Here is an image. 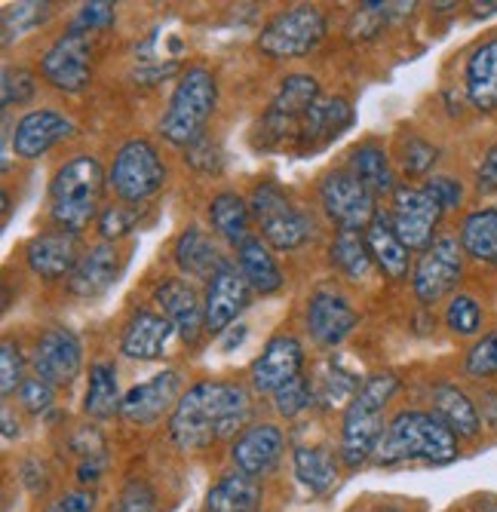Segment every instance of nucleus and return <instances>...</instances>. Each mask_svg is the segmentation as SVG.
Here are the masks:
<instances>
[{
  "instance_id": "1",
  "label": "nucleus",
  "mask_w": 497,
  "mask_h": 512,
  "mask_svg": "<svg viewBox=\"0 0 497 512\" xmlns=\"http://www.w3.org/2000/svg\"><path fill=\"white\" fill-rule=\"evenodd\" d=\"M249 393L231 381H200L178 399L169 439L182 451H203L218 439L240 436L249 421Z\"/></svg>"
},
{
  "instance_id": "2",
  "label": "nucleus",
  "mask_w": 497,
  "mask_h": 512,
  "mask_svg": "<svg viewBox=\"0 0 497 512\" xmlns=\"http://www.w3.org/2000/svg\"><path fill=\"white\" fill-rule=\"evenodd\" d=\"M461 439L451 433L433 411H399L387 424L375 460L381 467H399V463H451L458 457Z\"/></svg>"
},
{
  "instance_id": "3",
  "label": "nucleus",
  "mask_w": 497,
  "mask_h": 512,
  "mask_svg": "<svg viewBox=\"0 0 497 512\" xmlns=\"http://www.w3.org/2000/svg\"><path fill=\"white\" fill-rule=\"evenodd\" d=\"M399 390V378L393 371L369 375L353 396L341 421V460L347 470H359L369 457H375L378 442L384 436V411Z\"/></svg>"
},
{
  "instance_id": "4",
  "label": "nucleus",
  "mask_w": 497,
  "mask_h": 512,
  "mask_svg": "<svg viewBox=\"0 0 497 512\" xmlns=\"http://www.w3.org/2000/svg\"><path fill=\"white\" fill-rule=\"evenodd\" d=\"M105 191L102 163L89 154H77L62 163L50 184V212L62 230L80 234L99 215V200Z\"/></svg>"
},
{
  "instance_id": "5",
  "label": "nucleus",
  "mask_w": 497,
  "mask_h": 512,
  "mask_svg": "<svg viewBox=\"0 0 497 512\" xmlns=\"http://www.w3.org/2000/svg\"><path fill=\"white\" fill-rule=\"evenodd\" d=\"M218 105V83L215 74L203 65H194L178 80L172 99L160 117V132L166 142L188 148L197 138H203L209 117L215 114Z\"/></svg>"
},
{
  "instance_id": "6",
  "label": "nucleus",
  "mask_w": 497,
  "mask_h": 512,
  "mask_svg": "<svg viewBox=\"0 0 497 512\" xmlns=\"http://www.w3.org/2000/svg\"><path fill=\"white\" fill-rule=\"evenodd\" d=\"M252 218L261 227V237L270 249L277 252H295L313 237V221L292 206V200L283 194L280 184L261 181L249 197Z\"/></svg>"
},
{
  "instance_id": "7",
  "label": "nucleus",
  "mask_w": 497,
  "mask_h": 512,
  "mask_svg": "<svg viewBox=\"0 0 497 512\" xmlns=\"http://www.w3.org/2000/svg\"><path fill=\"white\" fill-rule=\"evenodd\" d=\"M326 13L313 4H298L270 19L258 34V50L270 59H301L326 37Z\"/></svg>"
},
{
  "instance_id": "8",
  "label": "nucleus",
  "mask_w": 497,
  "mask_h": 512,
  "mask_svg": "<svg viewBox=\"0 0 497 512\" xmlns=\"http://www.w3.org/2000/svg\"><path fill=\"white\" fill-rule=\"evenodd\" d=\"M108 184L123 203H132V206L145 203V200H151L154 194L163 191L166 163H163L160 151L151 142H145V138H132V142H126L114 154Z\"/></svg>"
},
{
  "instance_id": "9",
  "label": "nucleus",
  "mask_w": 497,
  "mask_h": 512,
  "mask_svg": "<svg viewBox=\"0 0 497 512\" xmlns=\"http://www.w3.org/2000/svg\"><path fill=\"white\" fill-rule=\"evenodd\" d=\"M442 215H445V209L436 203V197L427 188H409V184H399V188L393 191L390 224L409 252H427L439 240L436 227H439Z\"/></svg>"
},
{
  "instance_id": "10",
  "label": "nucleus",
  "mask_w": 497,
  "mask_h": 512,
  "mask_svg": "<svg viewBox=\"0 0 497 512\" xmlns=\"http://www.w3.org/2000/svg\"><path fill=\"white\" fill-rule=\"evenodd\" d=\"M40 74L62 92H83L93 80V43L80 28H68L40 59Z\"/></svg>"
},
{
  "instance_id": "11",
  "label": "nucleus",
  "mask_w": 497,
  "mask_h": 512,
  "mask_svg": "<svg viewBox=\"0 0 497 512\" xmlns=\"http://www.w3.org/2000/svg\"><path fill=\"white\" fill-rule=\"evenodd\" d=\"M464 276V249L455 237H439L415 264L412 289L421 304H439L458 289Z\"/></svg>"
},
{
  "instance_id": "12",
  "label": "nucleus",
  "mask_w": 497,
  "mask_h": 512,
  "mask_svg": "<svg viewBox=\"0 0 497 512\" xmlns=\"http://www.w3.org/2000/svg\"><path fill=\"white\" fill-rule=\"evenodd\" d=\"M320 200L326 215L341 227V230H363L375 221L378 206L375 194L359 181L350 169L344 172H329L320 184Z\"/></svg>"
},
{
  "instance_id": "13",
  "label": "nucleus",
  "mask_w": 497,
  "mask_h": 512,
  "mask_svg": "<svg viewBox=\"0 0 497 512\" xmlns=\"http://www.w3.org/2000/svg\"><path fill=\"white\" fill-rule=\"evenodd\" d=\"M252 301V286L243 276L240 267L224 264L212 279L203 298V313H206V332L209 335H221L231 329V322L249 307Z\"/></svg>"
},
{
  "instance_id": "14",
  "label": "nucleus",
  "mask_w": 497,
  "mask_h": 512,
  "mask_svg": "<svg viewBox=\"0 0 497 512\" xmlns=\"http://www.w3.org/2000/svg\"><path fill=\"white\" fill-rule=\"evenodd\" d=\"M34 375L53 387H68L80 375L83 365V344L71 329H50L43 332L34 347Z\"/></svg>"
},
{
  "instance_id": "15",
  "label": "nucleus",
  "mask_w": 497,
  "mask_h": 512,
  "mask_svg": "<svg viewBox=\"0 0 497 512\" xmlns=\"http://www.w3.org/2000/svg\"><path fill=\"white\" fill-rule=\"evenodd\" d=\"M178 390H182V378L178 371H160L151 381L145 384H135L120 405L123 421L135 424V427H154L166 411H175L178 405Z\"/></svg>"
},
{
  "instance_id": "16",
  "label": "nucleus",
  "mask_w": 497,
  "mask_h": 512,
  "mask_svg": "<svg viewBox=\"0 0 497 512\" xmlns=\"http://www.w3.org/2000/svg\"><path fill=\"white\" fill-rule=\"evenodd\" d=\"M356 310L335 289H316L307 301V332L320 347H338L356 329Z\"/></svg>"
},
{
  "instance_id": "17",
  "label": "nucleus",
  "mask_w": 497,
  "mask_h": 512,
  "mask_svg": "<svg viewBox=\"0 0 497 512\" xmlns=\"http://www.w3.org/2000/svg\"><path fill=\"white\" fill-rule=\"evenodd\" d=\"M283 448H286V439H283V430L274 427V424H252L246 427L237 439H234V448H231V457H234V467L252 479H264L267 473L277 470V463L283 457Z\"/></svg>"
},
{
  "instance_id": "18",
  "label": "nucleus",
  "mask_w": 497,
  "mask_h": 512,
  "mask_svg": "<svg viewBox=\"0 0 497 512\" xmlns=\"http://www.w3.org/2000/svg\"><path fill=\"white\" fill-rule=\"evenodd\" d=\"M304 368V347L292 335L270 338L261 356L252 362V387L258 393H277L283 384L301 375Z\"/></svg>"
},
{
  "instance_id": "19",
  "label": "nucleus",
  "mask_w": 497,
  "mask_h": 512,
  "mask_svg": "<svg viewBox=\"0 0 497 512\" xmlns=\"http://www.w3.org/2000/svg\"><path fill=\"white\" fill-rule=\"evenodd\" d=\"M83 252H80V237L71 234V230H47V234H37L28 246H25V261L31 267V273H37L40 279H62L71 276L74 267L80 264Z\"/></svg>"
},
{
  "instance_id": "20",
  "label": "nucleus",
  "mask_w": 497,
  "mask_h": 512,
  "mask_svg": "<svg viewBox=\"0 0 497 512\" xmlns=\"http://www.w3.org/2000/svg\"><path fill=\"white\" fill-rule=\"evenodd\" d=\"M74 132V123L53 111V108H40V111H28L19 123H16V132H13V151L16 157L22 160H37L47 151H53L59 142Z\"/></svg>"
},
{
  "instance_id": "21",
  "label": "nucleus",
  "mask_w": 497,
  "mask_h": 512,
  "mask_svg": "<svg viewBox=\"0 0 497 512\" xmlns=\"http://www.w3.org/2000/svg\"><path fill=\"white\" fill-rule=\"evenodd\" d=\"M154 301L160 304L163 316L175 325L182 341L197 344L200 332L206 329V313L200 304V295L185 283V279H163L154 289Z\"/></svg>"
},
{
  "instance_id": "22",
  "label": "nucleus",
  "mask_w": 497,
  "mask_h": 512,
  "mask_svg": "<svg viewBox=\"0 0 497 512\" xmlns=\"http://www.w3.org/2000/svg\"><path fill=\"white\" fill-rule=\"evenodd\" d=\"M120 267H123L120 249L114 243H99L89 252H83L80 264L68 276V289L77 298H99L117 283Z\"/></svg>"
},
{
  "instance_id": "23",
  "label": "nucleus",
  "mask_w": 497,
  "mask_h": 512,
  "mask_svg": "<svg viewBox=\"0 0 497 512\" xmlns=\"http://www.w3.org/2000/svg\"><path fill=\"white\" fill-rule=\"evenodd\" d=\"M172 329L175 325L160 316V313H151V310H139L123 329V341H120V350L123 356L129 359H139V362H154L166 353V344L172 338Z\"/></svg>"
},
{
  "instance_id": "24",
  "label": "nucleus",
  "mask_w": 497,
  "mask_h": 512,
  "mask_svg": "<svg viewBox=\"0 0 497 512\" xmlns=\"http://www.w3.org/2000/svg\"><path fill=\"white\" fill-rule=\"evenodd\" d=\"M350 123H353L350 102H344V99H320L301 120L298 151H320V148H326L329 142H335V138Z\"/></svg>"
},
{
  "instance_id": "25",
  "label": "nucleus",
  "mask_w": 497,
  "mask_h": 512,
  "mask_svg": "<svg viewBox=\"0 0 497 512\" xmlns=\"http://www.w3.org/2000/svg\"><path fill=\"white\" fill-rule=\"evenodd\" d=\"M464 86H467V99L476 111L482 114L497 111V37L482 40L470 53Z\"/></svg>"
},
{
  "instance_id": "26",
  "label": "nucleus",
  "mask_w": 497,
  "mask_h": 512,
  "mask_svg": "<svg viewBox=\"0 0 497 512\" xmlns=\"http://www.w3.org/2000/svg\"><path fill=\"white\" fill-rule=\"evenodd\" d=\"M433 414L455 433L458 439H479L482 433V417L476 402L455 384H439L433 390Z\"/></svg>"
},
{
  "instance_id": "27",
  "label": "nucleus",
  "mask_w": 497,
  "mask_h": 512,
  "mask_svg": "<svg viewBox=\"0 0 497 512\" xmlns=\"http://www.w3.org/2000/svg\"><path fill=\"white\" fill-rule=\"evenodd\" d=\"M172 255H175L178 270L188 273L191 279H212L224 264H228V261H224V255H221V249L212 243V237L206 234V230H200V227L182 230L178 240H175Z\"/></svg>"
},
{
  "instance_id": "28",
  "label": "nucleus",
  "mask_w": 497,
  "mask_h": 512,
  "mask_svg": "<svg viewBox=\"0 0 497 512\" xmlns=\"http://www.w3.org/2000/svg\"><path fill=\"white\" fill-rule=\"evenodd\" d=\"M209 221H212L215 234L224 243H228V246H234V249H240L243 243L252 240V209L234 191H221V194L212 197V203H209Z\"/></svg>"
},
{
  "instance_id": "29",
  "label": "nucleus",
  "mask_w": 497,
  "mask_h": 512,
  "mask_svg": "<svg viewBox=\"0 0 497 512\" xmlns=\"http://www.w3.org/2000/svg\"><path fill=\"white\" fill-rule=\"evenodd\" d=\"M206 512H261V485L246 473L221 476L206 494Z\"/></svg>"
},
{
  "instance_id": "30",
  "label": "nucleus",
  "mask_w": 497,
  "mask_h": 512,
  "mask_svg": "<svg viewBox=\"0 0 497 512\" xmlns=\"http://www.w3.org/2000/svg\"><path fill=\"white\" fill-rule=\"evenodd\" d=\"M366 243L372 252V261L390 276V279H405L409 276V249L402 246L396 230L387 215H375V221L366 227Z\"/></svg>"
},
{
  "instance_id": "31",
  "label": "nucleus",
  "mask_w": 497,
  "mask_h": 512,
  "mask_svg": "<svg viewBox=\"0 0 497 512\" xmlns=\"http://www.w3.org/2000/svg\"><path fill=\"white\" fill-rule=\"evenodd\" d=\"M237 267L243 270L252 292H258V295H274L283 289V270H280L277 258L270 255V249L255 237L237 249Z\"/></svg>"
},
{
  "instance_id": "32",
  "label": "nucleus",
  "mask_w": 497,
  "mask_h": 512,
  "mask_svg": "<svg viewBox=\"0 0 497 512\" xmlns=\"http://www.w3.org/2000/svg\"><path fill=\"white\" fill-rule=\"evenodd\" d=\"M123 396H120V384H117V365L114 362H96L89 368V387H86V399H83V411L96 421H108V417L120 414Z\"/></svg>"
},
{
  "instance_id": "33",
  "label": "nucleus",
  "mask_w": 497,
  "mask_h": 512,
  "mask_svg": "<svg viewBox=\"0 0 497 512\" xmlns=\"http://www.w3.org/2000/svg\"><path fill=\"white\" fill-rule=\"evenodd\" d=\"M461 249L473 261L497 267V209H476L461 221Z\"/></svg>"
},
{
  "instance_id": "34",
  "label": "nucleus",
  "mask_w": 497,
  "mask_h": 512,
  "mask_svg": "<svg viewBox=\"0 0 497 512\" xmlns=\"http://www.w3.org/2000/svg\"><path fill=\"white\" fill-rule=\"evenodd\" d=\"M323 96H320V83H316V77H310V74H289L283 83H280V89H277V96H274V102H270V114L274 117H283V120H295V123H301L304 120V114L320 102Z\"/></svg>"
},
{
  "instance_id": "35",
  "label": "nucleus",
  "mask_w": 497,
  "mask_h": 512,
  "mask_svg": "<svg viewBox=\"0 0 497 512\" xmlns=\"http://www.w3.org/2000/svg\"><path fill=\"white\" fill-rule=\"evenodd\" d=\"M350 172L366 184V188L378 197V194H390L396 191L399 184L393 178V166H390V157L381 145L375 142H366L350 151Z\"/></svg>"
},
{
  "instance_id": "36",
  "label": "nucleus",
  "mask_w": 497,
  "mask_h": 512,
  "mask_svg": "<svg viewBox=\"0 0 497 512\" xmlns=\"http://www.w3.org/2000/svg\"><path fill=\"white\" fill-rule=\"evenodd\" d=\"M295 476L310 494H326L338 482V460L329 448H295L292 454Z\"/></svg>"
},
{
  "instance_id": "37",
  "label": "nucleus",
  "mask_w": 497,
  "mask_h": 512,
  "mask_svg": "<svg viewBox=\"0 0 497 512\" xmlns=\"http://www.w3.org/2000/svg\"><path fill=\"white\" fill-rule=\"evenodd\" d=\"M332 264L347 276L353 283L359 279H366L372 273V252H369V243H366V234L363 230H338L335 240H332Z\"/></svg>"
},
{
  "instance_id": "38",
  "label": "nucleus",
  "mask_w": 497,
  "mask_h": 512,
  "mask_svg": "<svg viewBox=\"0 0 497 512\" xmlns=\"http://www.w3.org/2000/svg\"><path fill=\"white\" fill-rule=\"evenodd\" d=\"M359 378H353V375H347L344 368H338L335 362H329L326 365V375L323 378H316V384H313V402H323L326 408H332V405H350L353 402V396L359 393Z\"/></svg>"
},
{
  "instance_id": "39",
  "label": "nucleus",
  "mask_w": 497,
  "mask_h": 512,
  "mask_svg": "<svg viewBox=\"0 0 497 512\" xmlns=\"http://www.w3.org/2000/svg\"><path fill=\"white\" fill-rule=\"evenodd\" d=\"M482 322H485V313L473 295H467V292L451 295V301L445 307V325L451 332L461 335V338H473L482 332Z\"/></svg>"
},
{
  "instance_id": "40",
  "label": "nucleus",
  "mask_w": 497,
  "mask_h": 512,
  "mask_svg": "<svg viewBox=\"0 0 497 512\" xmlns=\"http://www.w3.org/2000/svg\"><path fill=\"white\" fill-rule=\"evenodd\" d=\"M53 16V4H13L4 10V43L10 46L13 40L25 37L37 25H43Z\"/></svg>"
},
{
  "instance_id": "41",
  "label": "nucleus",
  "mask_w": 497,
  "mask_h": 512,
  "mask_svg": "<svg viewBox=\"0 0 497 512\" xmlns=\"http://www.w3.org/2000/svg\"><path fill=\"white\" fill-rule=\"evenodd\" d=\"M270 396H274V408L280 417H298L301 411L313 405V384L304 375H298Z\"/></svg>"
},
{
  "instance_id": "42",
  "label": "nucleus",
  "mask_w": 497,
  "mask_h": 512,
  "mask_svg": "<svg viewBox=\"0 0 497 512\" xmlns=\"http://www.w3.org/2000/svg\"><path fill=\"white\" fill-rule=\"evenodd\" d=\"M135 224H139V209L132 203H117L99 215V234L105 237V243H111V240L126 237L129 230H135Z\"/></svg>"
},
{
  "instance_id": "43",
  "label": "nucleus",
  "mask_w": 497,
  "mask_h": 512,
  "mask_svg": "<svg viewBox=\"0 0 497 512\" xmlns=\"http://www.w3.org/2000/svg\"><path fill=\"white\" fill-rule=\"evenodd\" d=\"M464 368H467L470 378H491V375H497V332L482 335L470 347Z\"/></svg>"
},
{
  "instance_id": "44",
  "label": "nucleus",
  "mask_w": 497,
  "mask_h": 512,
  "mask_svg": "<svg viewBox=\"0 0 497 512\" xmlns=\"http://www.w3.org/2000/svg\"><path fill=\"white\" fill-rule=\"evenodd\" d=\"M439 160V148H433L430 142H424L421 135H409L402 138V166L409 175H424L436 166Z\"/></svg>"
},
{
  "instance_id": "45",
  "label": "nucleus",
  "mask_w": 497,
  "mask_h": 512,
  "mask_svg": "<svg viewBox=\"0 0 497 512\" xmlns=\"http://www.w3.org/2000/svg\"><path fill=\"white\" fill-rule=\"evenodd\" d=\"M4 108H13V105H25L34 99L37 92V77L28 71V68H4Z\"/></svg>"
},
{
  "instance_id": "46",
  "label": "nucleus",
  "mask_w": 497,
  "mask_h": 512,
  "mask_svg": "<svg viewBox=\"0 0 497 512\" xmlns=\"http://www.w3.org/2000/svg\"><path fill=\"white\" fill-rule=\"evenodd\" d=\"M22 371H25V362H22L19 344L4 341V347H0V393L13 396L16 390H22V384H25Z\"/></svg>"
},
{
  "instance_id": "47",
  "label": "nucleus",
  "mask_w": 497,
  "mask_h": 512,
  "mask_svg": "<svg viewBox=\"0 0 497 512\" xmlns=\"http://www.w3.org/2000/svg\"><path fill=\"white\" fill-rule=\"evenodd\" d=\"M19 399H22V408H25V411L43 414V411H50L53 402H56V387L34 375V378H25V384H22V390H19Z\"/></svg>"
},
{
  "instance_id": "48",
  "label": "nucleus",
  "mask_w": 497,
  "mask_h": 512,
  "mask_svg": "<svg viewBox=\"0 0 497 512\" xmlns=\"http://www.w3.org/2000/svg\"><path fill=\"white\" fill-rule=\"evenodd\" d=\"M185 160L197 169V172H206V175H218L221 166H224V157H221V148L215 142H209V138H197L194 145L185 148Z\"/></svg>"
},
{
  "instance_id": "49",
  "label": "nucleus",
  "mask_w": 497,
  "mask_h": 512,
  "mask_svg": "<svg viewBox=\"0 0 497 512\" xmlns=\"http://www.w3.org/2000/svg\"><path fill=\"white\" fill-rule=\"evenodd\" d=\"M117 22V13H114V4H105V0H96V4H83L77 19H74V28L80 31H108L111 25Z\"/></svg>"
},
{
  "instance_id": "50",
  "label": "nucleus",
  "mask_w": 497,
  "mask_h": 512,
  "mask_svg": "<svg viewBox=\"0 0 497 512\" xmlns=\"http://www.w3.org/2000/svg\"><path fill=\"white\" fill-rule=\"evenodd\" d=\"M154 503H157V497H154L151 485L142 479H132L117 500V512H154Z\"/></svg>"
},
{
  "instance_id": "51",
  "label": "nucleus",
  "mask_w": 497,
  "mask_h": 512,
  "mask_svg": "<svg viewBox=\"0 0 497 512\" xmlns=\"http://www.w3.org/2000/svg\"><path fill=\"white\" fill-rule=\"evenodd\" d=\"M424 188L436 197V203L448 212V209H455L464 203V184L458 178H451V175H436L430 178Z\"/></svg>"
},
{
  "instance_id": "52",
  "label": "nucleus",
  "mask_w": 497,
  "mask_h": 512,
  "mask_svg": "<svg viewBox=\"0 0 497 512\" xmlns=\"http://www.w3.org/2000/svg\"><path fill=\"white\" fill-rule=\"evenodd\" d=\"M47 512H96V494L93 491H68L59 500L47 506Z\"/></svg>"
},
{
  "instance_id": "53",
  "label": "nucleus",
  "mask_w": 497,
  "mask_h": 512,
  "mask_svg": "<svg viewBox=\"0 0 497 512\" xmlns=\"http://www.w3.org/2000/svg\"><path fill=\"white\" fill-rule=\"evenodd\" d=\"M476 188L482 194H497V142L485 151V157L476 169Z\"/></svg>"
},
{
  "instance_id": "54",
  "label": "nucleus",
  "mask_w": 497,
  "mask_h": 512,
  "mask_svg": "<svg viewBox=\"0 0 497 512\" xmlns=\"http://www.w3.org/2000/svg\"><path fill=\"white\" fill-rule=\"evenodd\" d=\"M102 476H105V454L80 457V467H77V479H80V485H96Z\"/></svg>"
},
{
  "instance_id": "55",
  "label": "nucleus",
  "mask_w": 497,
  "mask_h": 512,
  "mask_svg": "<svg viewBox=\"0 0 497 512\" xmlns=\"http://www.w3.org/2000/svg\"><path fill=\"white\" fill-rule=\"evenodd\" d=\"M13 436H19V427H13V411L4 408V439H13Z\"/></svg>"
},
{
  "instance_id": "56",
  "label": "nucleus",
  "mask_w": 497,
  "mask_h": 512,
  "mask_svg": "<svg viewBox=\"0 0 497 512\" xmlns=\"http://www.w3.org/2000/svg\"><path fill=\"white\" fill-rule=\"evenodd\" d=\"M488 512H497V500H494V503L488 506Z\"/></svg>"
}]
</instances>
